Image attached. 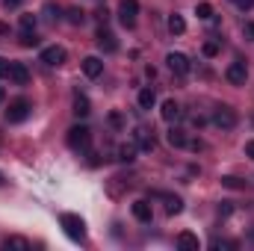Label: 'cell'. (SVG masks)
Wrapping results in <instances>:
<instances>
[{"instance_id": "6da1fadb", "label": "cell", "mask_w": 254, "mask_h": 251, "mask_svg": "<svg viewBox=\"0 0 254 251\" xmlns=\"http://www.w3.org/2000/svg\"><path fill=\"white\" fill-rule=\"evenodd\" d=\"M60 225H63V231H65L68 240H74V243H83V240H86V222H83L77 213H63V216H60Z\"/></svg>"}, {"instance_id": "7a4b0ae2", "label": "cell", "mask_w": 254, "mask_h": 251, "mask_svg": "<svg viewBox=\"0 0 254 251\" xmlns=\"http://www.w3.org/2000/svg\"><path fill=\"white\" fill-rule=\"evenodd\" d=\"M89 145H92V130L86 125H74L68 130V148H74V151H89Z\"/></svg>"}, {"instance_id": "3957f363", "label": "cell", "mask_w": 254, "mask_h": 251, "mask_svg": "<svg viewBox=\"0 0 254 251\" xmlns=\"http://www.w3.org/2000/svg\"><path fill=\"white\" fill-rule=\"evenodd\" d=\"M30 101L27 98H15L12 104H9V110H6V122H12V125H21L27 116H30Z\"/></svg>"}, {"instance_id": "277c9868", "label": "cell", "mask_w": 254, "mask_h": 251, "mask_svg": "<svg viewBox=\"0 0 254 251\" xmlns=\"http://www.w3.org/2000/svg\"><path fill=\"white\" fill-rule=\"evenodd\" d=\"M136 15H139V0H119V21L127 30L136 27Z\"/></svg>"}, {"instance_id": "5b68a950", "label": "cell", "mask_w": 254, "mask_h": 251, "mask_svg": "<svg viewBox=\"0 0 254 251\" xmlns=\"http://www.w3.org/2000/svg\"><path fill=\"white\" fill-rule=\"evenodd\" d=\"M213 125L222 127V130L237 127V110H234V107H216V113H213Z\"/></svg>"}, {"instance_id": "8992f818", "label": "cell", "mask_w": 254, "mask_h": 251, "mask_svg": "<svg viewBox=\"0 0 254 251\" xmlns=\"http://www.w3.org/2000/svg\"><path fill=\"white\" fill-rule=\"evenodd\" d=\"M225 80H228L231 86H246V80H249V68H246V63L228 65V71H225Z\"/></svg>"}, {"instance_id": "52a82bcc", "label": "cell", "mask_w": 254, "mask_h": 251, "mask_svg": "<svg viewBox=\"0 0 254 251\" xmlns=\"http://www.w3.org/2000/svg\"><path fill=\"white\" fill-rule=\"evenodd\" d=\"M65 60H68V54H65V48H60V45H51V48L42 51V63L45 65H63Z\"/></svg>"}, {"instance_id": "ba28073f", "label": "cell", "mask_w": 254, "mask_h": 251, "mask_svg": "<svg viewBox=\"0 0 254 251\" xmlns=\"http://www.w3.org/2000/svg\"><path fill=\"white\" fill-rule=\"evenodd\" d=\"M98 48H101L104 54H116V51H119V42H116V36H113L107 27L98 30Z\"/></svg>"}, {"instance_id": "9c48e42d", "label": "cell", "mask_w": 254, "mask_h": 251, "mask_svg": "<svg viewBox=\"0 0 254 251\" xmlns=\"http://www.w3.org/2000/svg\"><path fill=\"white\" fill-rule=\"evenodd\" d=\"M9 80H12L15 86H27V80H30L27 65L24 63H9Z\"/></svg>"}, {"instance_id": "30bf717a", "label": "cell", "mask_w": 254, "mask_h": 251, "mask_svg": "<svg viewBox=\"0 0 254 251\" xmlns=\"http://www.w3.org/2000/svg\"><path fill=\"white\" fill-rule=\"evenodd\" d=\"M83 74H86L89 80L101 77V74H104V60H101V57H86V60H83Z\"/></svg>"}, {"instance_id": "8fae6325", "label": "cell", "mask_w": 254, "mask_h": 251, "mask_svg": "<svg viewBox=\"0 0 254 251\" xmlns=\"http://www.w3.org/2000/svg\"><path fill=\"white\" fill-rule=\"evenodd\" d=\"M133 216L142 222V225H151V219H154V210H151V204L148 201H133Z\"/></svg>"}, {"instance_id": "7c38bea8", "label": "cell", "mask_w": 254, "mask_h": 251, "mask_svg": "<svg viewBox=\"0 0 254 251\" xmlns=\"http://www.w3.org/2000/svg\"><path fill=\"white\" fill-rule=\"evenodd\" d=\"M166 63H169V68H172L175 74H181V77H184V74H190V60H187L184 54H169V57H166Z\"/></svg>"}, {"instance_id": "4fadbf2b", "label": "cell", "mask_w": 254, "mask_h": 251, "mask_svg": "<svg viewBox=\"0 0 254 251\" xmlns=\"http://www.w3.org/2000/svg\"><path fill=\"white\" fill-rule=\"evenodd\" d=\"M178 249H181V251H198V249H201V243H198V237H195V234L184 231V234H178Z\"/></svg>"}, {"instance_id": "5bb4252c", "label": "cell", "mask_w": 254, "mask_h": 251, "mask_svg": "<svg viewBox=\"0 0 254 251\" xmlns=\"http://www.w3.org/2000/svg\"><path fill=\"white\" fill-rule=\"evenodd\" d=\"M89 113H92V107H89V98L77 92V95H74V116H77V119H86Z\"/></svg>"}, {"instance_id": "9a60e30c", "label": "cell", "mask_w": 254, "mask_h": 251, "mask_svg": "<svg viewBox=\"0 0 254 251\" xmlns=\"http://www.w3.org/2000/svg\"><path fill=\"white\" fill-rule=\"evenodd\" d=\"M163 119L166 122H178L181 119V107H178V101H163Z\"/></svg>"}, {"instance_id": "2e32d148", "label": "cell", "mask_w": 254, "mask_h": 251, "mask_svg": "<svg viewBox=\"0 0 254 251\" xmlns=\"http://www.w3.org/2000/svg\"><path fill=\"white\" fill-rule=\"evenodd\" d=\"M136 142H139L142 151H154V136H151L145 127H136Z\"/></svg>"}, {"instance_id": "e0dca14e", "label": "cell", "mask_w": 254, "mask_h": 251, "mask_svg": "<svg viewBox=\"0 0 254 251\" xmlns=\"http://www.w3.org/2000/svg\"><path fill=\"white\" fill-rule=\"evenodd\" d=\"M169 33L172 36H181V33H187V21L175 12V15H169Z\"/></svg>"}, {"instance_id": "ac0fdd59", "label": "cell", "mask_w": 254, "mask_h": 251, "mask_svg": "<svg viewBox=\"0 0 254 251\" xmlns=\"http://www.w3.org/2000/svg\"><path fill=\"white\" fill-rule=\"evenodd\" d=\"M154 104H157V95H154L151 86H145V89L139 92V107H142V110H151Z\"/></svg>"}, {"instance_id": "d6986e66", "label": "cell", "mask_w": 254, "mask_h": 251, "mask_svg": "<svg viewBox=\"0 0 254 251\" xmlns=\"http://www.w3.org/2000/svg\"><path fill=\"white\" fill-rule=\"evenodd\" d=\"M169 145H175V148H187V145H190V139H187V133H184V130L172 127V130H169Z\"/></svg>"}, {"instance_id": "ffe728a7", "label": "cell", "mask_w": 254, "mask_h": 251, "mask_svg": "<svg viewBox=\"0 0 254 251\" xmlns=\"http://www.w3.org/2000/svg\"><path fill=\"white\" fill-rule=\"evenodd\" d=\"M136 151H139V145H136V142H127V145L119 148V160H122V163H133V160H136Z\"/></svg>"}, {"instance_id": "44dd1931", "label": "cell", "mask_w": 254, "mask_h": 251, "mask_svg": "<svg viewBox=\"0 0 254 251\" xmlns=\"http://www.w3.org/2000/svg\"><path fill=\"white\" fill-rule=\"evenodd\" d=\"M163 198H166V213H169V216H178V213L184 210V201H181L178 195H163Z\"/></svg>"}, {"instance_id": "7402d4cb", "label": "cell", "mask_w": 254, "mask_h": 251, "mask_svg": "<svg viewBox=\"0 0 254 251\" xmlns=\"http://www.w3.org/2000/svg\"><path fill=\"white\" fill-rule=\"evenodd\" d=\"M3 249H21V251H27V249H30V243H27L24 237H6V240H3Z\"/></svg>"}, {"instance_id": "603a6c76", "label": "cell", "mask_w": 254, "mask_h": 251, "mask_svg": "<svg viewBox=\"0 0 254 251\" xmlns=\"http://www.w3.org/2000/svg\"><path fill=\"white\" fill-rule=\"evenodd\" d=\"M195 15H198L201 21H210V18H213V3H198V6H195Z\"/></svg>"}, {"instance_id": "cb8c5ba5", "label": "cell", "mask_w": 254, "mask_h": 251, "mask_svg": "<svg viewBox=\"0 0 254 251\" xmlns=\"http://www.w3.org/2000/svg\"><path fill=\"white\" fill-rule=\"evenodd\" d=\"M36 21H39V18L30 12V15H21V21H18V24H21V30H24V33H33V30H36Z\"/></svg>"}, {"instance_id": "d4e9b609", "label": "cell", "mask_w": 254, "mask_h": 251, "mask_svg": "<svg viewBox=\"0 0 254 251\" xmlns=\"http://www.w3.org/2000/svg\"><path fill=\"white\" fill-rule=\"evenodd\" d=\"M21 45H24V48H36V45H39L36 30H33V33H24V30H21Z\"/></svg>"}, {"instance_id": "484cf974", "label": "cell", "mask_w": 254, "mask_h": 251, "mask_svg": "<svg viewBox=\"0 0 254 251\" xmlns=\"http://www.w3.org/2000/svg\"><path fill=\"white\" fill-rule=\"evenodd\" d=\"M222 187H228V189H246L249 184H246L243 178H222Z\"/></svg>"}, {"instance_id": "4316f807", "label": "cell", "mask_w": 254, "mask_h": 251, "mask_svg": "<svg viewBox=\"0 0 254 251\" xmlns=\"http://www.w3.org/2000/svg\"><path fill=\"white\" fill-rule=\"evenodd\" d=\"M68 21H71V24H83V21H86V15H83L80 9H68Z\"/></svg>"}, {"instance_id": "83f0119b", "label": "cell", "mask_w": 254, "mask_h": 251, "mask_svg": "<svg viewBox=\"0 0 254 251\" xmlns=\"http://www.w3.org/2000/svg\"><path fill=\"white\" fill-rule=\"evenodd\" d=\"M201 51H204V57H210V60H213V57L219 54V42H207V45H204Z\"/></svg>"}, {"instance_id": "f1b7e54d", "label": "cell", "mask_w": 254, "mask_h": 251, "mask_svg": "<svg viewBox=\"0 0 254 251\" xmlns=\"http://www.w3.org/2000/svg\"><path fill=\"white\" fill-rule=\"evenodd\" d=\"M110 125L122 130V127H125V119H122V113H110Z\"/></svg>"}, {"instance_id": "f546056e", "label": "cell", "mask_w": 254, "mask_h": 251, "mask_svg": "<svg viewBox=\"0 0 254 251\" xmlns=\"http://www.w3.org/2000/svg\"><path fill=\"white\" fill-rule=\"evenodd\" d=\"M243 36H246L249 42H254V21H249V24H243Z\"/></svg>"}, {"instance_id": "4dcf8cb0", "label": "cell", "mask_w": 254, "mask_h": 251, "mask_svg": "<svg viewBox=\"0 0 254 251\" xmlns=\"http://www.w3.org/2000/svg\"><path fill=\"white\" fill-rule=\"evenodd\" d=\"M45 12H48V18H51V21H57V18H60V9H57V6H45Z\"/></svg>"}, {"instance_id": "1f68e13d", "label": "cell", "mask_w": 254, "mask_h": 251, "mask_svg": "<svg viewBox=\"0 0 254 251\" xmlns=\"http://www.w3.org/2000/svg\"><path fill=\"white\" fill-rule=\"evenodd\" d=\"M0 77H9V60L0 57Z\"/></svg>"}, {"instance_id": "d6a6232c", "label": "cell", "mask_w": 254, "mask_h": 251, "mask_svg": "<svg viewBox=\"0 0 254 251\" xmlns=\"http://www.w3.org/2000/svg\"><path fill=\"white\" fill-rule=\"evenodd\" d=\"M231 210H234V207H231V201H222V204H219V213H222V216H228Z\"/></svg>"}, {"instance_id": "836d02e7", "label": "cell", "mask_w": 254, "mask_h": 251, "mask_svg": "<svg viewBox=\"0 0 254 251\" xmlns=\"http://www.w3.org/2000/svg\"><path fill=\"white\" fill-rule=\"evenodd\" d=\"M234 3H237L240 9H252V6H254V0H234Z\"/></svg>"}, {"instance_id": "e575fe53", "label": "cell", "mask_w": 254, "mask_h": 251, "mask_svg": "<svg viewBox=\"0 0 254 251\" xmlns=\"http://www.w3.org/2000/svg\"><path fill=\"white\" fill-rule=\"evenodd\" d=\"M246 157H252V160H254V139H252V142H246Z\"/></svg>"}, {"instance_id": "d590c367", "label": "cell", "mask_w": 254, "mask_h": 251, "mask_svg": "<svg viewBox=\"0 0 254 251\" xmlns=\"http://www.w3.org/2000/svg\"><path fill=\"white\" fill-rule=\"evenodd\" d=\"M24 0H3V6H21Z\"/></svg>"}, {"instance_id": "8d00e7d4", "label": "cell", "mask_w": 254, "mask_h": 251, "mask_svg": "<svg viewBox=\"0 0 254 251\" xmlns=\"http://www.w3.org/2000/svg\"><path fill=\"white\" fill-rule=\"evenodd\" d=\"M3 101H6V92H3V86H0V104H3Z\"/></svg>"}, {"instance_id": "74e56055", "label": "cell", "mask_w": 254, "mask_h": 251, "mask_svg": "<svg viewBox=\"0 0 254 251\" xmlns=\"http://www.w3.org/2000/svg\"><path fill=\"white\" fill-rule=\"evenodd\" d=\"M249 240H252V243H254V228H252V231H249Z\"/></svg>"}, {"instance_id": "f35d334b", "label": "cell", "mask_w": 254, "mask_h": 251, "mask_svg": "<svg viewBox=\"0 0 254 251\" xmlns=\"http://www.w3.org/2000/svg\"><path fill=\"white\" fill-rule=\"evenodd\" d=\"M0 184H3V175H0Z\"/></svg>"}]
</instances>
